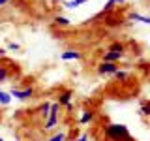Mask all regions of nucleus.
Here are the masks:
<instances>
[{"label":"nucleus","mask_w":150,"mask_h":141,"mask_svg":"<svg viewBox=\"0 0 150 141\" xmlns=\"http://www.w3.org/2000/svg\"><path fill=\"white\" fill-rule=\"evenodd\" d=\"M103 132H105V137L111 141H133L126 124H107Z\"/></svg>","instance_id":"1"},{"label":"nucleus","mask_w":150,"mask_h":141,"mask_svg":"<svg viewBox=\"0 0 150 141\" xmlns=\"http://www.w3.org/2000/svg\"><path fill=\"white\" fill-rule=\"evenodd\" d=\"M58 111H60V105L58 103H51V107H49V117L45 119V124H43V128L45 130H53L58 126Z\"/></svg>","instance_id":"2"},{"label":"nucleus","mask_w":150,"mask_h":141,"mask_svg":"<svg viewBox=\"0 0 150 141\" xmlns=\"http://www.w3.org/2000/svg\"><path fill=\"white\" fill-rule=\"evenodd\" d=\"M9 96L15 98V100H30V98L34 96V88H32V87H26V88H15V87H13L11 90H9Z\"/></svg>","instance_id":"3"},{"label":"nucleus","mask_w":150,"mask_h":141,"mask_svg":"<svg viewBox=\"0 0 150 141\" xmlns=\"http://www.w3.org/2000/svg\"><path fill=\"white\" fill-rule=\"evenodd\" d=\"M116 70H120V66L112 64V62H100L98 64V73L103 75V77H105V75H112Z\"/></svg>","instance_id":"4"},{"label":"nucleus","mask_w":150,"mask_h":141,"mask_svg":"<svg viewBox=\"0 0 150 141\" xmlns=\"http://www.w3.org/2000/svg\"><path fill=\"white\" fill-rule=\"evenodd\" d=\"M126 53H115V51H105L101 55V62H112V64H118L122 58H124Z\"/></svg>","instance_id":"5"},{"label":"nucleus","mask_w":150,"mask_h":141,"mask_svg":"<svg viewBox=\"0 0 150 141\" xmlns=\"http://www.w3.org/2000/svg\"><path fill=\"white\" fill-rule=\"evenodd\" d=\"M60 58L62 60H81L83 55H81V51H77V49H68L60 55Z\"/></svg>","instance_id":"6"},{"label":"nucleus","mask_w":150,"mask_h":141,"mask_svg":"<svg viewBox=\"0 0 150 141\" xmlns=\"http://www.w3.org/2000/svg\"><path fill=\"white\" fill-rule=\"evenodd\" d=\"M71 98H73V90H62L58 94V105L62 107V105H69L71 103Z\"/></svg>","instance_id":"7"},{"label":"nucleus","mask_w":150,"mask_h":141,"mask_svg":"<svg viewBox=\"0 0 150 141\" xmlns=\"http://www.w3.org/2000/svg\"><path fill=\"white\" fill-rule=\"evenodd\" d=\"M94 117H96V113H94L92 109H83V115H81V119H79V124H88V122L94 120Z\"/></svg>","instance_id":"8"},{"label":"nucleus","mask_w":150,"mask_h":141,"mask_svg":"<svg viewBox=\"0 0 150 141\" xmlns=\"http://www.w3.org/2000/svg\"><path fill=\"white\" fill-rule=\"evenodd\" d=\"M129 19H131V21H139V23H143V25H150V17L141 15V13H131Z\"/></svg>","instance_id":"9"},{"label":"nucleus","mask_w":150,"mask_h":141,"mask_svg":"<svg viewBox=\"0 0 150 141\" xmlns=\"http://www.w3.org/2000/svg\"><path fill=\"white\" fill-rule=\"evenodd\" d=\"M54 25L56 26H69V25H71V21H69L68 17H64V15H56L54 17Z\"/></svg>","instance_id":"10"},{"label":"nucleus","mask_w":150,"mask_h":141,"mask_svg":"<svg viewBox=\"0 0 150 141\" xmlns=\"http://www.w3.org/2000/svg\"><path fill=\"white\" fill-rule=\"evenodd\" d=\"M107 51H115V53H126V45L120 43V41H115V43L109 45V49Z\"/></svg>","instance_id":"11"},{"label":"nucleus","mask_w":150,"mask_h":141,"mask_svg":"<svg viewBox=\"0 0 150 141\" xmlns=\"http://www.w3.org/2000/svg\"><path fill=\"white\" fill-rule=\"evenodd\" d=\"M84 2H88V0H68V2H64V8H68V9H75V8H79L81 4Z\"/></svg>","instance_id":"12"},{"label":"nucleus","mask_w":150,"mask_h":141,"mask_svg":"<svg viewBox=\"0 0 150 141\" xmlns=\"http://www.w3.org/2000/svg\"><path fill=\"white\" fill-rule=\"evenodd\" d=\"M9 102H11V96H9V92L0 90V105H9Z\"/></svg>","instance_id":"13"},{"label":"nucleus","mask_w":150,"mask_h":141,"mask_svg":"<svg viewBox=\"0 0 150 141\" xmlns=\"http://www.w3.org/2000/svg\"><path fill=\"white\" fill-rule=\"evenodd\" d=\"M141 115H143L144 117V119H146V117H150V103L148 102H143V103H141Z\"/></svg>","instance_id":"14"},{"label":"nucleus","mask_w":150,"mask_h":141,"mask_svg":"<svg viewBox=\"0 0 150 141\" xmlns=\"http://www.w3.org/2000/svg\"><path fill=\"white\" fill-rule=\"evenodd\" d=\"M112 75H115L116 81H126V79H128V72H124V70H116Z\"/></svg>","instance_id":"15"},{"label":"nucleus","mask_w":150,"mask_h":141,"mask_svg":"<svg viewBox=\"0 0 150 141\" xmlns=\"http://www.w3.org/2000/svg\"><path fill=\"white\" fill-rule=\"evenodd\" d=\"M49 107H51V103H49V102H45L43 105L40 107V115L43 117V119H47V117H49Z\"/></svg>","instance_id":"16"},{"label":"nucleus","mask_w":150,"mask_h":141,"mask_svg":"<svg viewBox=\"0 0 150 141\" xmlns=\"http://www.w3.org/2000/svg\"><path fill=\"white\" fill-rule=\"evenodd\" d=\"M8 77H9L8 68H6V66H0V83H2V81H6Z\"/></svg>","instance_id":"17"},{"label":"nucleus","mask_w":150,"mask_h":141,"mask_svg":"<svg viewBox=\"0 0 150 141\" xmlns=\"http://www.w3.org/2000/svg\"><path fill=\"white\" fill-rule=\"evenodd\" d=\"M47 141H66V134H62V132H60V134H54L53 137H49Z\"/></svg>","instance_id":"18"},{"label":"nucleus","mask_w":150,"mask_h":141,"mask_svg":"<svg viewBox=\"0 0 150 141\" xmlns=\"http://www.w3.org/2000/svg\"><path fill=\"white\" fill-rule=\"evenodd\" d=\"M111 9H115V2H112V0H109V2L103 6V13H109Z\"/></svg>","instance_id":"19"},{"label":"nucleus","mask_w":150,"mask_h":141,"mask_svg":"<svg viewBox=\"0 0 150 141\" xmlns=\"http://www.w3.org/2000/svg\"><path fill=\"white\" fill-rule=\"evenodd\" d=\"M19 49H21V45H19V43H9L6 51H19Z\"/></svg>","instance_id":"20"},{"label":"nucleus","mask_w":150,"mask_h":141,"mask_svg":"<svg viewBox=\"0 0 150 141\" xmlns=\"http://www.w3.org/2000/svg\"><path fill=\"white\" fill-rule=\"evenodd\" d=\"M88 139H90V135H88V134H83V135H79V137L73 139V141H88Z\"/></svg>","instance_id":"21"},{"label":"nucleus","mask_w":150,"mask_h":141,"mask_svg":"<svg viewBox=\"0 0 150 141\" xmlns=\"http://www.w3.org/2000/svg\"><path fill=\"white\" fill-rule=\"evenodd\" d=\"M8 2H9V0H0V8H2V6H6Z\"/></svg>","instance_id":"22"},{"label":"nucleus","mask_w":150,"mask_h":141,"mask_svg":"<svg viewBox=\"0 0 150 141\" xmlns=\"http://www.w3.org/2000/svg\"><path fill=\"white\" fill-rule=\"evenodd\" d=\"M112 2H115V6H116V4H122V2H126V0H112Z\"/></svg>","instance_id":"23"},{"label":"nucleus","mask_w":150,"mask_h":141,"mask_svg":"<svg viewBox=\"0 0 150 141\" xmlns=\"http://www.w3.org/2000/svg\"><path fill=\"white\" fill-rule=\"evenodd\" d=\"M0 141H4V139H2V137H0Z\"/></svg>","instance_id":"24"}]
</instances>
